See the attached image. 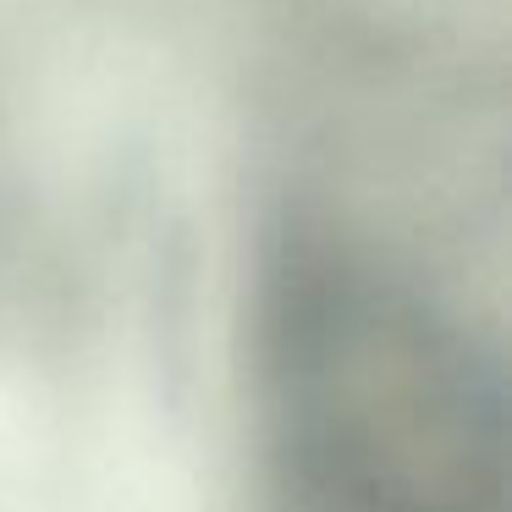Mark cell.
I'll return each mask as SVG.
<instances>
[{
    "label": "cell",
    "mask_w": 512,
    "mask_h": 512,
    "mask_svg": "<svg viewBox=\"0 0 512 512\" xmlns=\"http://www.w3.org/2000/svg\"><path fill=\"white\" fill-rule=\"evenodd\" d=\"M276 457L298 512H501V402L397 292L303 276L276 320Z\"/></svg>",
    "instance_id": "obj_1"
}]
</instances>
